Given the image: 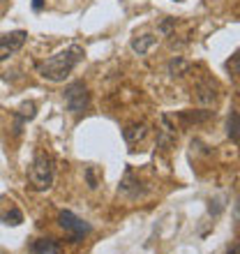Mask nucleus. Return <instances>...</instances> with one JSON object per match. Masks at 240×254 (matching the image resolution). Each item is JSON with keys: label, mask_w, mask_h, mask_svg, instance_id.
I'll return each instance as SVG.
<instances>
[{"label": "nucleus", "mask_w": 240, "mask_h": 254, "mask_svg": "<svg viewBox=\"0 0 240 254\" xmlns=\"http://www.w3.org/2000/svg\"><path fill=\"white\" fill-rule=\"evenodd\" d=\"M83 56H86L83 47L72 44V47L62 49V51H58V54L47 58V61H42L40 65H37V72H40V76H44V79L54 81V83H60V81H65L67 76L74 72V67L83 61Z\"/></svg>", "instance_id": "obj_1"}, {"label": "nucleus", "mask_w": 240, "mask_h": 254, "mask_svg": "<svg viewBox=\"0 0 240 254\" xmlns=\"http://www.w3.org/2000/svg\"><path fill=\"white\" fill-rule=\"evenodd\" d=\"M56 181V167H54V160L51 155L47 153H40L35 155L33 164L28 169V183L33 185V190L37 192H47Z\"/></svg>", "instance_id": "obj_2"}, {"label": "nucleus", "mask_w": 240, "mask_h": 254, "mask_svg": "<svg viewBox=\"0 0 240 254\" xmlns=\"http://www.w3.org/2000/svg\"><path fill=\"white\" fill-rule=\"evenodd\" d=\"M58 224L67 234V241L69 243H81L90 231H93V227H90L86 220H81L79 215H74L72 210H60L58 213Z\"/></svg>", "instance_id": "obj_3"}, {"label": "nucleus", "mask_w": 240, "mask_h": 254, "mask_svg": "<svg viewBox=\"0 0 240 254\" xmlns=\"http://www.w3.org/2000/svg\"><path fill=\"white\" fill-rule=\"evenodd\" d=\"M65 104L74 116H81L88 111V107H90V93H88V86L83 81H74V83H69L65 88Z\"/></svg>", "instance_id": "obj_4"}, {"label": "nucleus", "mask_w": 240, "mask_h": 254, "mask_svg": "<svg viewBox=\"0 0 240 254\" xmlns=\"http://www.w3.org/2000/svg\"><path fill=\"white\" fill-rule=\"evenodd\" d=\"M28 40L26 30H12V33H2L0 35V63L7 61L9 56H14L16 51L23 49Z\"/></svg>", "instance_id": "obj_5"}, {"label": "nucleus", "mask_w": 240, "mask_h": 254, "mask_svg": "<svg viewBox=\"0 0 240 254\" xmlns=\"http://www.w3.org/2000/svg\"><path fill=\"white\" fill-rule=\"evenodd\" d=\"M194 100L199 102V104H203V107L215 104V100H217V83L215 81H201V83H196Z\"/></svg>", "instance_id": "obj_6"}, {"label": "nucleus", "mask_w": 240, "mask_h": 254, "mask_svg": "<svg viewBox=\"0 0 240 254\" xmlns=\"http://www.w3.org/2000/svg\"><path fill=\"white\" fill-rule=\"evenodd\" d=\"M35 116H37V104H35V102H23L21 109L14 114V134H21L23 125H26L28 121H33Z\"/></svg>", "instance_id": "obj_7"}, {"label": "nucleus", "mask_w": 240, "mask_h": 254, "mask_svg": "<svg viewBox=\"0 0 240 254\" xmlns=\"http://www.w3.org/2000/svg\"><path fill=\"white\" fill-rule=\"evenodd\" d=\"M120 192L125 194V196H129V199H139V196H143V188H141L139 178H134L132 171H127L125 178H122V183H120Z\"/></svg>", "instance_id": "obj_8"}, {"label": "nucleus", "mask_w": 240, "mask_h": 254, "mask_svg": "<svg viewBox=\"0 0 240 254\" xmlns=\"http://www.w3.org/2000/svg\"><path fill=\"white\" fill-rule=\"evenodd\" d=\"M33 254H62V245L56 238H37L30 248Z\"/></svg>", "instance_id": "obj_9"}, {"label": "nucleus", "mask_w": 240, "mask_h": 254, "mask_svg": "<svg viewBox=\"0 0 240 254\" xmlns=\"http://www.w3.org/2000/svg\"><path fill=\"white\" fill-rule=\"evenodd\" d=\"M155 44H157V37H155L153 33H146V35H139V37H134V40H132V44H129V47H132V51H134V54L146 56L148 51H150V49L155 47Z\"/></svg>", "instance_id": "obj_10"}, {"label": "nucleus", "mask_w": 240, "mask_h": 254, "mask_svg": "<svg viewBox=\"0 0 240 254\" xmlns=\"http://www.w3.org/2000/svg\"><path fill=\"white\" fill-rule=\"evenodd\" d=\"M162 125H164V129L160 132L157 146L164 148V150H169V148L176 143V129H174V125H171V121H169V116H162Z\"/></svg>", "instance_id": "obj_11"}, {"label": "nucleus", "mask_w": 240, "mask_h": 254, "mask_svg": "<svg viewBox=\"0 0 240 254\" xmlns=\"http://www.w3.org/2000/svg\"><path fill=\"white\" fill-rule=\"evenodd\" d=\"M148 134V127L146 125H129L122 129V139L129 143V146H134L136 141H143Z\"/></svg>", "instance_id": "obj_12"}, {"label": "nucleus", "mask_w": 240, "mask_h": 254, "mask_svg": "<svg viewBox=\"0 0 240 254\" xmlns=\"http://www.w3.org/2000/svg\"><path fill=\"white\" fill-rule=\"evenodd\" d=\"M213 116H215V111H208V109H201V111H182V114H180V121L187 123V125H189V123L196 125V123H208Z\"/></svg>", "instance_id": "obj_13"}, {"label": "nucleus", "mask_w": 240, "mask_h": 254, "mask_svg": "<svg viewBox=\"0 0 240 254\" xmlns=\"http://www.w3.org/2000/svg\"><path fill=\"white\" fill-rule=\"evenodd\" d=\"M227 134H229V139L234 141V143H238L240 141V114L236 111V109H231V114H229Z\"/></svg>", "instance_id": "obj_14"}, {"label": "nucleus", "mask_w": 240, "mask_h": 254, "mask_svg": "<svg viewBox=\"0 0 240 254\" xmlns=\"http://www.w3.org/2000/svg\"><path fill=\"white\" fill-rule=\"evenodd\" d=\"M189 67H192V65H189V63H187L185 58H180V56H176L174 61L169 63L167 69H169V74H171V76H182V74L189 72Z\"/></svg>", "instance_id": "obj_15"}, {"label": "nucleus", "mask_w": 240, "mask_h": 254, "mask_svg": "<svg viewBox=\"0 0 240 254\" xmlns=\"http://www.w3.org/2000/svg\"><path fill=\"white\" fill-rule=\"evenodd\" d=\"M0 220L5 222V224H9V227H19L21 222H23V213H21L19 208H9V213L2 215Z\"/></svg>", "instance_id": "obj_16"}, {"label": "nucleus", "mask_w": 240, "mask_h": 254, "mask_svg": "<svg viewBox=\"0 0 240 254\" xmlns=\"http://www.w3.org/2000/svg\"><path fill=\"white\" fill-rule=\"evenodd\" d=\"M224 67H227L231 74H240V49L236 51L234 56H231V58H229L227 63H224Z\"/></svg>", "instance_id": "obj_17"}, {"label": "nucleus", "mask_w": 240, "mask_h": 254, "mask_svg": "<svg viewBox=\"0 0 240 254\" xmlns=\"http://www.w3.org/2000/svg\"><path fill=\"white\" fill-rule=\"evenodd\" d=\"M86 181H88V185H90V190L97 188V178H95V169L93 167L86 169Z\"/></svg>", "instance_id": "obj_18"}, {"label": "nucleus", "mask_w": 240, "mask_h": 254, "mask_svg": "<svg viewBox=\"0 0 240 254\" xmlns=\"http://www.w3.org/2000/svg\"><path fill=\"white\" fill-rule=\"evenodd\" d=\"M174 26H176V19H169V21H164V23L160 26V30L162 33H171V28Z\"/></svg>", "instance_id": "obj_19"}, {"label": "nucleus", "mask_w": 240, "mask_h": 254, "mask_svg": "<svg viewBox=\"0 0 240 254\" xmlns=\"http://www.w3.org/2000/svg\"><path fill=\"white\" fill-rule=\"evenodd\" d=\"M227 254H240V243H234L227 248Z\"/></svg>", "instance_id": "obj_20"}, {"label": "nucleus", "mask_w": 240, "mask_h": 254, "mask_svg": "<svg viewBox=\"0 0 240 254\" xmlns=\"http://www.w3.org/2000/svg\"><path fill=\"white\" fill-rule=\"evenodd\" d=\"M42 7H44V0H33V9H35V12H42Z\"/></svg>", "instance_id": "obj_21"}, {"label": "nucleus", "mask_w": 240, "mask_h": 254, "mask_svg": "<svg viewBox=\"0 0 240 254\" xmlns=\"http://www.w3.org/2000/svg\"><path fill=\"white\" fill-rule=\"evenodd\" d=\"M238 220H240V203H238Z\"/></svg>", "instance_id": "obj_22"}, {"label": "nucleus", "mask_w": 240, "mask_h": 254, "mask_svg": "<svg viewBox=\"0 0 240 254\" xmlns=\"http://www.w3.org/2000/svg\"><path fill=\"white\" fill-rule=\"evenodd\" d=\"M0 2H2V0H0Z\"/></svg>", "instance_id": "obj_23"}]
</instances>
